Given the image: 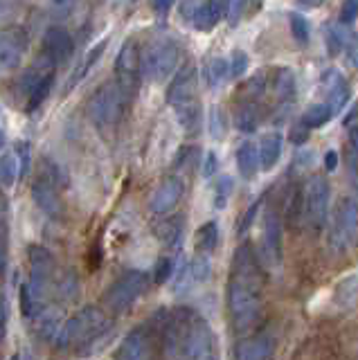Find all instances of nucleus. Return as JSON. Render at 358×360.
Wrapping results in <instances>:
<instances>
[{"instance_id": "nucleus-23", "label": "nucleus", "mask_w": 358, "mask_h": 360, "mask_svg": "<svg viewBox=\"0 0 358 360\" xmlns=\"http://www.w3.org/2000/svg\"><path fill=\"white\" fill-rule=\"evenodd\" d=\"M333 304L340 311H352L358 304V273L343 277L333 286Z\"/></svg>"}, {"instance_id": "nucleus-37", "label": "nucleus", "mask_w": 358, "mask_h": 360, "mask_svg": "<svg viewBox=\"0 0 358 360\" xmlns=\"http://www.w3.org/2000/svg\"><path fill=\"white\" fill-rule=\"evenodd\" d=\"M52 84H54V75L46 77L34 90H32L30 97H27V104H25V110H27V112H34V110L43 104V101L48 99L50 90H52Z\"/></svg>"}, {"instance_id": "nucleus-20", "label": "nucleus", "mask_w": 358, "mask_h": 360, "mask_svg": "<svg viewBox=\"0 0 358 360\" xmlns=\"http://www.w3.org/2000/svg\"><path fill=\"white\" fill-rule=\"evenodd\" d=\"M271 82V90L275 93L277 106L279 110H288L290 104L295 99V90H298V82H295V72L290 68H277L275 75L268 79Z\"/></svg>"}, {"instance_id": "nucleus-10", "label": "nucleus", "mask_w": 358, "mask_h": 360, "mask_svg": "<svg viewBox=\"0 0 358 360\" xmlns=\"http://www.w3.org/2000/svg\"><path fill=\"white\" fill-rule=\"evenodd\" d=\"M196 90H198V70L196 65L187 63L174 75L170 88H167V101H170V106H174V110L189 106L198 101Z\"/></svg>"}, {"instance_id": "nucleus-11", "label": "nucleus", "mask_w": 358, "mask_h": 360, "mask_svg": "<svg viewBox=\"0 0 358 360\" xmlns=\"http://www.w3.org/2000/svg\"><path fill=\"white\" fill-rule=\"evenodd\" d=\"M262 264L277 270L282 264V223L275 212H266L262 221Z\"/></svg>"}, {"instance_id": "nucleus-49", "label": "nucleus", "mask_w": 358, "mask_h": 360, "mask_svg": "<svg viewBox=\"0 0 358 360\" xmlns=\"http://www.w3.org/2000/svg\"><path fill=\"white\" fill-rule=\"evenodd\" d=\"M7 333V300L0 297V340Z\"/></svg>"}, {"instance_id": "nucleus-15", "label": "nucleus", "mask_w": 358, "mask_h": 360, "mask_svg": "<svg viewBox=\"0 0 358 360\" xmlns=\"http://www.w3.org/2000/svg\"><path fill=\"white\" fill-rule=\"evenodd\" d=\"M115 82L127 88L129 93L133 95L138 88V75H140V52H138V45L133 41H127L122 45V50L117 54V61H115Z\"/></svg>"}, {"instance_id": "nucleus-27", "label": "nucleus", "mask_w": 358, "mask_h": 360, "mask_svg": "<svg viewBox=\"0 0 358 360\" xmlns=\"http://www.w3.org/2000/svg\"><path fill=\"white\" fill-rule=\"evenodd\" d=\"M333 117L331 108L324 104V101H313V104H309L305 110H302V117H300V124L305 131H311V129H320L324 127L329 120Z\"/></svg>"}, {"instance_id": "nucleus-21", "label": "nucleus", "mask_w": 358, "mask_h": 360, "mask_svg": "<svg viewBox=\"0 0 358 360\" xmlns=\"http://www.w3.org/2000/svg\"><path fill=\"white\" fill-rule=\"evenodd\" d=\"M226 16H228V3H221V0H210V3H198L196 5L192 22H194L196 30L210 32V30H215Z\"/></svg>"}, {"instance_id": "nucleus-45", "label": "nucleus", "mask_w": 358, "mask_h": 360, "mask_svg": "<svg viewBox=\"0 0 358 360\" xmlns=\"http://www.w3.org/2000/svg\"><path fill=\"white\" fill-rule=\"evenodd\" d=\"M350 162L354 172H358V124L350 131Z\"/></svg>"}, {"instance_id": "nucleus-31", "label": "nucleus", "mask_w": 358, "mask_h": 360, "mask_svg": "<svg viewBox=\"0 0 358 360\" xmlns=\"http://www.w3.org/2000/svg\"><path fill=\"white\" fill-rule=\"evenodd\" d=\"M104 50H106V39L104 41H99L95 48H91L88 50V54H86V59L82 61V65H79V70H75V75L70 77V82H68V90L70 88H75L77 84H82L84 82V77H88V72L93 70V65L102 59V54H104Z\"/></svg>"}, {"instance_id": "nucleus-48", "label": "nucleus", "mask_w": 358, "mask_h": 360, "mask_svg": "<svg viewBox=\"0 0 358 360\" xmlns=\"http://www.w3.org/2000/svg\"><path fill=\"white\" fill-rule=\"evenodd\" d=\"M18 153H20V172L27 174V167H30V144L20 142L18 144Z\"/></svg>"}, {"instance_id": "nucleus-29", "label": "nucleus", "mask_w": 358, "mask_h": 360, "mask_svg": "<svg viewBox=\"0 0 358 360\" xmlns=\"http://www.w3.org/2000/svg\"><path fill=\"white\" fill-rule=\"evenodd\" d=\"M350 39H352L350 30L340 25V22H329V25L324 27V41H327V50L331 54L345 52L347 45H350Z\"/></svg>"}, {"instance_id": "nucleus-18", "label": "nucleus", "mask_w": 358, "mask_h": 360, "mask_svg": "<svg viewBox=\"0 0 358 360\" xmlns=\"http://www.w3.org/2000/svg\"><path fill=\"white\" fill-rule=\"evenodd\" d=\"M183 180L181 178H165L162 183L155 187V191L151 194L149 207L153 214H170L178 202L183 198Z\"/></svg>"}, {"instance_id": "nucleus-19", "label": "nucleus", "mask_w": 358, "mask_h": 360, "mask_svg": "<svg viewBox=\"0 0 358 360\" xmlns=\"http://www.w3.org/2000/svg\"><path fill=\"white\" fill-rule=\"evenodd\" d=\"M32 198H34L37 207L43 210L52 219H57L61 214V210H63L57 185L50 183V178H46V176H41L39 180H34V185H32Z\"/></svg>"}, {"instance_id": "nucleus-46", "label": "nucleus", "mask_w": 358, "mask_h": 360, "mask_svg": "<svg viewBox=\"0 0 358 360\" xmlns=\"http://www.w3.org/2000/svg\"><path fill=\"white\" fill-rule=\"evenodd\" d=\"M210 129H212V135H215V138H221V135H223V117H221V110L219 108L212 110Z\"/></svg>"}, {"instance_id": "nucleus-24", "label": "nucleus", "mask_w": 358, "mask_h": 360, "mask_svg": "<svg viewBox=\"0 0 358 360\" xmlns=\"http://www.w3.org/2000/svg\"><path fill=\"white\" fill-rule=\"evenodd\" d=\"M282 146H284V140L279 133H268L262 138L260 142V169L264 172H271V169L277 167L279 162V155H282Z\"/></svg>"}, {"instance_id": "nucleus-43", "label": "nucleus", "mask_w": 358, "mask_h": 360, "mask_svg": "<svg viewBox=\"0 0 358 360\" xmlns=\"http://www.w3.org/2000/svg\"><path fill=\"white\" fill-rule=\"evenodd\" d=\"M34 304H37V300L32 297L30 286H27V284H25V286H20V313H23L25 318H30L32 311H34Z\"/></svg>"}, {"instance_id": "nucleus-16", "label": "nucleus", "mask_w": 358, "mask_h": 360, "mask_svg": "<svg viewBox=\"0 0 358 360\" xmlns=\"http://www.w3.org/2000/svg\"><path fill=\"white\" fill-rule=\"evenodd\" d=\"M273 352H275V335L268 331H260L234 347V358L237 360H271Z\"/></svg>"}, {"instance_id": "nucleus-28", "label": "nucleus", "mask_w": 358, "mask_h": 360, "mask_svg": "<svg viewBox=\"0 0 358 360\" xmlns=\"http://www.w3.org/2000/svg\"><path fill=\"white\" fill-rule=\"evenodd\" d=\"M266 88H268V75L262 70L252 75L248 82L241 86V93H239V101H248V104H260L266 95Z\"/></svg>"}, {"instance_id": "nucleus-12", "label": "nucleus", "mask_w": 358, "mask_h": 360, "mask_svg": "<svg viewBox=\"0 0 358 360\" xmlns=\"http://www.w3.org/2000/svg\"><path fill=\"white\" fill-rule=\"evenodd\" d=\"M27 50V34L20 27L0 32V72L16 70Z\"/></svg>"}, {"instance_id": "nucleus-25", "label": "nucleus", "mask_w": 358, "mask_h": 360, "mask_svg": "<svg viewBox=\"0 0 358 360\" xmlns=\"http://www.w3.org/2000/svg\"><path fill=\"white\" fill-rule=\"evenodd\" d=\"M237 169L245 180H252L260 172V151L255 142H241L237 149Z\"/></svg>"}, {"instance_id": "nucleus-30", "label": "nucleus", "mask_w": 358, "mask_h": 360, "mask_svg": "<svg viewBox=\"0 0 358 360\" xmlns=\"http://www.w3.org/2000/svg\"><path fill=\"white\" fill-rule=\"evenodd\" d=\"M217 243H219V228H217V223L207 221V223L200 225V228L196 230V236H194V245H196L198 255L212 252L217 248Z\"/></svg>"}, {"instance_id": "nucleus-42", "label": "nucleus", "mask_w": 358, "mask_h": 360, "mask_svg": "<svg viewBox=\"0 0 358 360\" xmlns=\"http://www.w3.org/2000/svg\"><path fill=\"white\" fill-rule=\"evenodd\" d=\"M356 18H358V0H347V3L340 7V25L347 27Z\"/></svg>"}, {"instance_id": "nucleus-3", "label": "nucleus", "mask_w": 358, "mask_h": 360, "mask_svg": "<svg viewBox=\"0 0 358 360\" xmlns=\"http://www.w3.org/2000/svg\"><path fill=\"white\" fill-rule=\"evenodd\" d=\"M133 95L127 88H122L115 79L99 86V90L93 95L91 104H88V115H91L95 127L106 133L108 129H115L120 120L124 117L127 106L131 104Z\"/></svg>"}, {"instance_id": "nucleus-32", "label": "nucleus", "mask_w": 358, "mask_h": 360, "mask_svg": "<svg viewBox=\"0 0 358 360\" xmlns=\"http://www.w3.org/2000/svg\"><path fill=\"white\" fill-rule=\"evenodd\" d=\"M228 72H230V63L226 59H221V56H215V59H210L207 65H205L207 86L210 88H219L228 79Z\"/></svg>"}, {"instance_id": "nucleus-34", "label": "nucleus", "mask_w": 358, "mask_h": 360, "mask_svg": "<svg viewBox=\"0 0 358 360\" xmlns=\"http://www.w3.org/2000/svg\"><path fill=\"white\" fill-rule=\"evenodd\" d=\"M176 117L181 122V127L187 131V133H196L198 127H200V104L194 101V104L189 106H183L176 110Z\"/></svg>"}, {"instance_id": "nucleus-51", "label": "nucleus", "mask_w": 358, "mask_h": 360, "mask_svg": "<svg viewBox=\"0 0 358 360\" xmlns=\"http://www.w3.org/2000/svg\"><path fill=\"white\" fill-rule=\"evenodd\" d=\"M5 149V133H3V129H0V151Z\"/></svg>"}, {"instance_id": "nucleus-52", "label": "nucleus", "mask_w": 358, "mask_h": 360, "mask_svg": "<svg viewBox=\"0 0 358 360\" xmlns=\"http://www.w3.org/2000/svg\"><path fill=\"white\" fill-rule=\"evenodd\" d=\"M9 360H20V358H18V356L14 354V356H12V358H9Z\"/></svg>"}, {"instance_id": "nucleus-35", "label": "nucleus", "mask_w": 358, "mask_h": 360, "mask_svg": "<svg viewBox=\"0 0 358 360\" xmlns=\"http://www.w3.org/2000/svg\"><path fill=\"white\" fill-rule=\"evenodd\" d=\"M18 172H20V167H18V160L14 153L0 155V185L12 187L18 178Z\"/></svg>"}, {"instance_id": "nucleus-38", "label": "nucleus", "mask_w": 358, "mask_h": 360, "mask_svg": "<svg viewBox=\"0 0 358 360\" xmlns=\"http://www.w3.org/2000/svg\"><path fill=\"white\" fill-rule=\"evenodd\" d=\"M181 232H183V223L181 219H167L160 228H158V236L167 243V245H174L178 239H181Z\"/></svg>"}, {"instance_id": "nucleus-4", "label": "nucleus", "mask_w": 358, "mask_h": 360, "mask_svg": "<svg viewBox=\"0 0 358 360\" xmlns=\"http://www.w3.org/2000/svg\"><path fill=\"white\" fill-rule=\"evenodd\" d=\"M358 243V200L343 196L331 212L327 245L333 255H347Z\"/></svg>"}, {"instance_id": "nucleus-5", "label": "nucleus", "mask_w": 358, "mask_h": 360, "mask_svg": "<svg viewBox=\"0 0 358 360\" xmlns=\"http://www.w3.org/2000/svg\"><path fill=\"white\" fill-rule=\"evenodd\" d=\"M108 331V318L99 307H84L77 315L63 324L57 338L59 349H70L75 345L93 342Z\"/></svg>"}, {"instance_id": "nucleus-41", "label": "nucleus", "mask_w": 358, "mask_h": 360, "mask_svg": "<svg viewBox=\"0 0 358 360\" xmlns=\"http://www.w3.org/2000/svg\"><path fill=\"white\" fill-rule=\"evenodd\" d=\"M174 275V262L170 257H162L158 264H155V273H153V281L155 284H165L167 279Z\"/></svg>"}, {"instance_id": "nucleus-14", "label": "nucleus", "mask_w": 358, "mask_h": 360, "mask_svg": "<svg viewBox=\"0 0 358 360\" xmlns=\"http://www.w3.org/2000/svg\"><path fill=\"white\" fill-rule=\"evenodd\" d=\"M75 52V41L70 37V32L61 25H52L43 34V56L50 59L54 65H61L65 61L72 59Z\"/></svg>"}, {"instance_id": "nucleus-2", "label": "nucleus", "mask_w": 358, "mask_h": 360, "mask_svg": "<svg viewBox=\"0 0 358 360\" xmlns=\"http://www.w3.org/2000/svg\"><path fill=\"white\" fill-rule=\"evenodd\" d=\"M165 360H215V335L194 311L178 309L165 322Z\"/></svg>"}, {"instance_id": "nucleus-7", "label": "nucleus", "mask_w": 358, "mask_h": 360, "mask_svg": "<svg viewBox=\"0 0 358 360\" xmlns=\"http://www.w3.org/2000/svg\"><path fill=\"white\" fill-rule=\"evenodd\" d=\"M149 288V275L144 270H127L120 279H115L104 292V307L110 313H127Z\"/></svg>"}, {"instance_id": "nucleus-39", "label": "nucleus", "mask_w": 358, "mask_h": 360, "mask_svg": "<svg viewBox=\"0 0 358 360\" xmlns=\"http://www.w3.org/2000/svg\"><path fill=\"white\" fill-rule=\"evenodd\" d=\"M248 54L243 50H234L232 52V59H230V77H243L245 70H248Z\"/></svg>"}, {"instance_id": "nucleus-9", "label": "nucleus", "mask_w": 358, "mask_h": 360, "mask_svg": "<svg viewBox=\"0 0 358 360\" xmlns=\"http://www.w3.org/2000/svg\"><path fill=\"white\" fill-rule=\"evenodd\" d=\"M30 266H32V277H30V290L34 300H43L48 295L54 270H57V262H54L52 252L48 248L32 245L30 248Z\"/></svg>"}, {"instance_id": "nucleus-6", "label": "nucleus", "mask_w": 358, "mask_h": 360, "mask_svg": "<svg viewBox=\"0 0 358 360\" xmlns=\"http://www.w3.org/2000/svg\"><path fill=\"white\" fill-rule=\"evenodd\" d=\"M181 59V45L172 37L153 39L144 54L140 56V72L151 84H162L167 77H172Z\"/></svg>"}, {"instance_id": "nucleus-17", "label": "nucleus", "mask_w": 358, "mask_h": 360, "mask_svg": "<svg viewBox=\"0 0 358 360\" xmlns=\"http://www.w3.org/2000/svg\"><path fill=\"white\" fill-rule=\"evenodd\" d=\"M115 360H151V333L147 326H138L122 340Z\"/></svg>"}, {"instance_id": "nucleus-36", "label": "nucleus", "mask_w": 358, "mask_h": 360, "mask_svg": "<svg viewBox=\"0 0 358 360\" xmlns=\"http://www.w3.org/2000/svg\"><path fill=\"white\" fill-rule=\"evenodd\" d=\"M232 191H234L232 176H219V180L215 183V207L217 210L228 207V202L232 198Z\"/></svg>"}, {"instance_id": "nucleus-13", "label": "nucleus", "mask_w": 358, "mask_h": 360, "mask_svg": "<svg viewBox=\"0 0 358 360\" xmlns=\"http://www.w3.org/2000/svg\"><path fill=\"white\" fill-rule=\"evenodd\" d=\"M320 84L324 90V104L331 108L333 115H338L352 97V86H350V82H347V77L340 70L329 68V70H324Z\"/></svg>"}, {"instance_id": "nucleus-26", "label": "nucleus", "mask_w": 358, "mask_h": 360, "mask_svg": "<svg viewBox=\"0 0 358 360\" xmlns=\"http://www.w3.org/2000/svg\"><path fill=\"white\" fill-rule=\"evenodd\" d=\"M262 122V110L260 104H248V101H239L237 110H234V127L241 133H252L257 131Z\"/></svg>"}, {"instance_id": "nucleus-40", "label": "nucleus", "mask_w": 358, "mask_h": 360, "mask_svg": "<svg viewBox=\"0 0 358 360\" xmlns=\"http://www.w3.org/2000/svg\"><path fill=\"white\" fill-rule=\"evenodd\" d=\"M57 329H59V315L57 313L46 315L39 324V338H43V340H52V335L57 333Z\"/></svg>"}, {"instance_id": "nucleus-50", "label": "nucleus", "mask_w": 358, "mask_h": 360, "mask_svg": "<svg viewBox=\"0 0 358 360\" xmlns=\"http://www.w3.org/2000/svg\"><path fill=\"white\" fill-rule=\"evenodd\" d=\"M335 165H338V153H335L333 149H329L327 155H324V167H327L329 172H333Z\"/></svg>"}, {"instance_id": "nucleus-33", "label": "nucleus", "mask_w": 358, "mask_h": 360, "mask_svg": "<svg viewBox=\"0 0 358 360\" xmlns=\"http://www.w3.org/2000/svg\"><path fill=\"white\" fill-rule=\"evenodd\" d=\"M288 22H290V34H293V39L300 45H309V41H311V25H309L307 16L300 14V11H290Z\"/></svg>"}, {"instance_id": "nucleus-22", "label": "nucleus", "mask_w": 358, "mask_h": 360, "mask_svg": "<svg viewBox=\"0 0 358 360\" xmlns=\"http://www.w3.org/2000/svg\"><path fill=\"white\" fill-rule=\"evenodd\" d=\"M210 275H212V264H210L207 255H196L192 262L183 268L181 277H178V288L200 286L210 279Z\"/></svg>"}, {"instance_id": "nucleus-47", "label": "nucleus", "mask_w": 358, "mask_h": 360, "mask_svg": "<svg viewBox=\"0 0 358 360\" xmlns=\"http://www.w3.org/2000/svg\"><path fill=\"white\" fill-rule=\"evenodd\" d=\"M217 167H219L217 153H215V151L205 153V162H203V176H205V178L215 176V174H217Z\"/></svg>"}, {"instance_id": "nucleus-44", "label": "nucleus", "mask_w": 358, "mask_h": 360, "mask_svg": "<svg viewBox=\"0 0 358 360\" xmlns=\"http://www.w3.org/2000/svg\"><path fill=\"white\" fill-rule=\"evenodd\" d=\"M7 273V230L0 228V281Z\"/></svg>"}, {"instance_id": "nucleus-1", "label": "nucleus", "mask_w": 358, "mask_h": 360, "mask_svg": "<svg viewBox=\"0 0 358 360\" xmlns=\"http://www.w3.org/2000/svg\"><path fill=\"white\" fill-rule=\"evenodd\" d=\"M228 311L237 331H245L262 315V275L252 248L241 245L232 259L228 281Z\"/></svg>"}, {"instance_id": "nucleus-8", "label": "nucleus", "mask_w": 358, "mask_h": 360, "mask_svg": "<svg viewBox=\"0 0 358 360\" xmlns=\"http://www.w3.org/2000/svg\"><path fill=\"white\" fill-rule=\"evenodd\" d=\"M329 198H331V187L327 178L313 176L307 180L305 189H302V217L309 225V230L320 232L324 223L329 219Z\"/></svg>"}]
</instances>
